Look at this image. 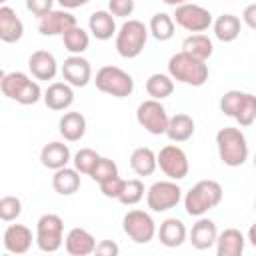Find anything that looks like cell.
<instances>
[{"label": "cell", "mask_w": 256, "mask_h": 256, "mask_svg": "<svg viewBox=\"0 0 256 256\" xmlns=\"http://www.w3.org/2000/svg\"><path fill=\"white\" fill-rule=\"evenodd\" d=\"M208 74L210 72H208L206 60L194 58L184 50L172 54L168 60V76L186 86H194V88L204 86L208 80Z\"/></svg>", "instance_id": "obj_1"}, {"label": "cell", "mask_w": 256, "mask_h": 256, "mask_svg": "<svg viewBox=\"0 0 256 256\" xmlns=\"http://www.w3.org/2000/svg\"><path fill=\"white\" fill-rule=\"evenodd\" d=\"M216 148H218V156L222 164L230 168L242 166L250 154L246 134L234 126H224L216 132Z\"/></svg>", "instance_id": "obj_2"}, {"label": "cell", "mask_w": 256, "mask_h": 256, "mask_svg": "<svg viewBox=\"0 0 256 256\" xmlns=\"http://www.w3.org/2000/svg\"><path fill=\"white\" fill-rule=\"evenodd\" d=\"M222 186L216 180H200L196 182L184 196V210L188 216H204L208 210L216 208L222 202Z\"/></svg>", "instance_id": "obj_3"}, {"label": "cell", "mask_w": 256, "mask_h": 256, "mask_svg": "<svg viewBox=\"0 0 256 256\" xmlns=\"http://www.w3.org/2000/svg\"><path fill=\"white\" fill-rule=\"evenodd\" d=\"M220 112L234 118L240 128H248L256 120V96L252 92L228 90L220 98Z\"/></svg>", "instance_id": "obj_4"}, {"label": "cell", "mask_w": 256, "mask_h": 256, "mask_svg": "<svg viewBox=\"0 0 256 256\" xmlns=\"http://www.w3.org/2000/svg\"><path fill=\"white\" fill-rule=\"evenodd\" d=\"M0 92L22 104V106H30V104H36L40 98H42V88L36 80H32L28 74L24 72H8L2 80V86H0Z\"/></svg>", "instance_id": "obj_5"}, {"label": "cell", "mask_w": 256, "mask_h": 256, "mask_svg": "<svg viewBox=\"0 0 256 256\" xmlns=\"http://www.w3.org/2000/svg\"><path fill=\"white\" fill-rule=\"evenodd\" d=\"M116 52L122 58H136L142 54L148 42V28L140 20H126L116 30Z\"/></svg>", "instance_id": "obj_6"}, {"label": "cell", "mask_w": 256, "mask_h": 256, "mask_svg": "<svg viewBox=\"0 0 256 256\" xmlns=\"http://www.w3.org/2000/svg\"><path fill=\"white\" fill-rule=\"evenodd\" d=\"M94 84L100 92L108 94V96H114V98H128L132 92H134V78L118 68V66H102L96 76H94Z\"/></svg>", "instance_id": "obj_7"}, {"label": "cell", "mask_w": 256, "mask_h": 256, "mask_svg": "<svg viewBox=\"0 0 256 256\" xmlns=\"http://www.w3.org/2000/svg\"><path fill=\"white\" fill-rule=\"evenodd\" d=\"M36 246L42 252H56L64 244V220L58 214H42L36 222Z\"/></svg>", "instance_id": "obj_8"}, {"label": "cell", "mask_w": 256, "mask_h": 256, "mask_svg": "<svg viewBox=\"0 0 256 256\" xmlns=\"http://www.w3.org/2000/svg\"><path fill=\"white\" fill-rule=\"evenodd\" d=\"M182 200V188L176 180H158L146 190V204L152 212H166L178 206Z\"/></svg>", "instance_id": "obj_9"}, {"label": "cell", "mask_w": 256, "mask_h": 256, "mask_svg": "<svg viewBox=\"0 0 256 256\" xmlns=\"http://www.w3.org/2000/svg\"><path fill=\"white\" fill-rule=\"evenodd\" d=\"M174 24H178L180 28H184L186 32H206L212 26V14L210 10H206L204 6L192 4V2H184L180 6L174 8L172 14Z\"/></svg>", "instance_id": "obj_10"}, {"label": "cell", "mask_w": 256, "mask_h": 256, "mask_svg": "<svg viewBox=\"0 0 256 256\" xmlns=\"http://www.w3.org/2000/svg\"><path fill=\"white\" fill-rule=\"evenodd\" d=\"M124 234L136 244H148L156 236V222L144 210H128L122 218Z\"/></svg>", "instance_id": "obj_11"}, {"label": "cell", "mask_w": 256, "mask_h": 256, "mask_svg": "<svg viewBox=\"0 0 256 256\" xmlns=\"http://www.w3.org/2000/svg\"><path fill=\"white\" fill-rule=\"evenodd\" d=\"M156 168H160L164 172V176H168L170 180H182L188 176L190 162H188L186 152L180 146L166 144L156 154Z\"/></svg>", "instance_id": "obj_12"}, {"label": "cell", "mask_w": 256, "mask_h": 256, "mask_svg": "<svg viewBox=\"0 0 256 256\" xmlns=\"http://www.w3.org/2000/svg\"><path fill=\"white\" fill-rule=\"evenodd\" d=\"M136 122L150 134L154 136H160L166 132V126H168V114H166V108L162 106L160 100H154V98H148L144 102L138 104L136 108Z\"/></svg>", "instance_id": "obj_13"}, {"label": "cell", "mask_w": 256, "mask_h": 256, "mask_svg": "<svg viewBox=\"0 0 256 256\" xmlns=\"http://www.w3.org/2000/svg\"><path fill=\"white\" fill-rule=\"evenodd\" d=\"M62 78L72 88H84L92 80V66L82 54H70L60 66Z\"/></svg>", "instance_id": "obj_14"}, {"label": "cell", "mask_w": 256, "mask_h": 256, "mask_svg": "<svg viewBox=\"0 0 256 256\" xmlns=\"http://www.w3.org/2000/svg\"><path fill=\"white\" fill-rule=\"evenodd\" d=\"M76 26V16L70 10H50L38 18V32L42 36H62L68 28Z\"/></svg>", "instance_id": "obj_15"}, {"label": "cell", "mask_w": 256, "mask_h": 256, "mask_svg": "<svg viewBox=\"0 0 256 256\" xmlns=\"http://www.w3.org/2000/svg\"><path fill=\"white\" fill-rule=\"evenodd\" d=\"M2 242H4V248L10 254H26L32 248L34 236H32V230L24 224H10L4 230Z\"/></svg>", "instance_id": "obj_16"}, {"label": "cell", "mask_w": 256, "mask_h": 256, "mask_svg": "<svg viewBox=\"0 0 256 256\" xmlns=\"http://www.w3.org/2000/svg\"><path fill=\"white\" fill-rule=\"evenodd\" d=\"M28 70L34 80H54V76L58 74V62L52 52L36 50L28 58Z\"/></svg>", "instance_id": "obj_17"}, {"label": "cell", "mask_w": 256, "mask_h": 256, "mask_svg": "<svg viewBox=\"0 0 256 256\" xmlns=\"http://www.w3.org/2000/svg\"><path fill=\"white\" fill-rule=\"evenodd\" d=\"M42 100L46 104V108L54 110V112H62L68 110L74 102V88L66 82H52L44 92H42Z\"/></svg>", "instance_id": "obj_18"}, {"label": "cell", "mask_w": 256, "mask_h": 256, "mask_svg": "<svg viewBox=\"0 0 256 256\" xmlns=\"http://www.w3.org/2000/svg\"><path fill=\"white\" fill-rule=\"evenodd\" d=\"M24 36V22L10 6H0V42L16 44Z\"/></svg>", "instance_id": "obj_19"}, {"label": "cell", "mask_w": 256, "mask_h": 256, "mask_svg": "<svg viewBox=\"0 0 256 256\" xmlns=\"http://www.w3.org/2000/svg\"><path fill=\"white\" fill-rule=\"evenodd\" d=\"M96 238L86 228H72L64 236V248L70 256H88L94 254Z\"/></svg>", "instance_id": "obj_20"}, {"label": "cell", "mask_w": 256, "mask_h": 256, "mask_svg": "<svg viewBox=\"0 0 256 256\" xmlns=\"http://www.w3.org/2000/svg\"><path fill=\"white\" fill-rule=\"evenodd\" d=\"M70 160H72V154H70L68 144H64V142L54 140V142L44 144L40 150V162L48 170H58L62 166H68Z\"/></svg>", "instance_id": "obj_21"}, {"label": "cell", "mask_w": 256, "mask_h": 256, "mask_svg": "<svg viewBox=\"0 0 256 256\" xmlns=\"http://www.w3.org/2000/svg\"><path fill=\"white\" fill-rule=\"evenodd\" d=\"M58 132L66 142H78L86 134V118L82 112H64L58 120Z\"/></svg>", "instance_id": "obj_22"}, {"label": "cell", "mask_w": 256, "mask_h": 256, "mask_svg": "<svg viewBox=\"0 0 256 256\" xmlns=\"http://www.w3.org/2000/svg\"><path fill=\"white\" fill-rule=\"evenodd\" d=\"M160 244H164L166 248H178L184 244L188 232L186 226L180 218H166L164 222H160V228L156 230Z\"/></svg>", "instance_id": "obj_23"}, {"label": "cell", "mask_w": 256, "mask_h": 256, "mask_svg": "<svg viewBox=\"0 0 256 256\" xmlns=\"http://www.w3.org/2000/svg\"><path fill=\"white\" fill-rule=\"evenodd\" d=\"M216 236H218L216 224H214L210 218L198 216L196 224H194L192 230H190V242H192V246H194L196 250H208V248L214 246Z\"/></svg>", "instance_id": "obj_24"}, {"label": "cell", "mask_w": 256, "mask_h": 256, "mask_svg": "<svg viewBox=\"0 0 256 256\" xmlns=\"http://www.w3.org/2000/svg\"><path fill=\"white\" fill-rule=\"evenodd\" d=\"M246 238L236 228H226L216 236V254L218 256H242Z\"/></svg>", "instance_id": "obj_25"}, {"label": "cell", "mask_w": 256, "mask_h": 256, "mask_svg": "<svg viewBox=\"0 0 256 256\" xmlns=\"http://www.w3.org/2000/svg\"><path fill=\"white\" fill-rule=\"evenodd\" d=\"M194 130H196V122L190 114H184V112H178L174 116H168V126H166V136L172 140V142H186L194 136Z\"/></svg>", "instance_id": "obj_26"}, {"label": "cell", "mask_w": 256, "mask_h": 256, "mask_svg": "<svg viewBox=\"0 0 256 256\" xmlns=\"http://www.w3.org/2000/svg\"><path fill=\"white\" fill-rule=\"evenodd\" d=\"M88 30L96 40H110L116 34V20L108 10H96L88 18Z\"/></svg>", "instance_id": "obj_27"}, {"label": "cell", "mask_w": 256, "mask_h": 256, "mask_svg": "<svg viewBox=\"0 0 256 256\" xmlns=\"http://www.w3.org/2000/svg\"><path fill=\"white\" fill-rule=\"evenodd\" d=\"M52 188L60 196H72L80 190V172L70 166H62L54 170L52 176Z\"/></svg>", "instance_id": "obj_28"}, {"label": "cell", "mask_w": 256, "mask_h": 256, "mask_svg": "<svg viewBox=\"0 0 256 256\" xmlns=\"http://www.w3.org/2000/svg\"><path fill=\"white\" fill-rule=\"evenodd\" d=\"M212 28H214L216 40L228 44V42H234V40L240 36L242 22H240V18L234 16V14H222V16H218L216 20H212Z\"/></svg>", "instance_id": "obj_29"}, {"label": "cell", "mask_w": 256, "mask_h": 256, "mask_svg": "<svg viewBox=\"0 0 256 256\" xmlns=\"http://www.w3.org/2000/svg\"><path fill=\"white\" fill-rule=\"evenodd\" d=\"M130 168L138 176H152L156 172V154L148 146H138L130 154Z\"/></svg>", "instance_id": "obj_30"}, {"label": "cell", "mask_w": 256, "mask_h": 256, "mask_svg": "<svg viewBox=\"0 0 256 256\" xmlns=\"http://www.w3.org/2000/svg\"><path fill=\"white\" fill-rule=\"evenodd\" d=\"M182 50L188 52L190 56L194 58H200V60H208L212 54H214V44L212 40L202 34V32H196V34H190L182 40Z\"/></svg>", "instance_id": "obj_31"}, {"label": "cell", "mask_w": 256, "mask_h": 256, "mask_svg": "<svg viewBox=\"0 0 256 256\" xmlns=\"http://www.w3.org/2000/svg\"><path fill=\"white\" fill-rule=\"evenodd\" d=\"M174 20L170 14L166 12H156L152 18H150V24H148V34H152V38H156L158 42H166L174 36Z\"/></svg>", "instance_id": "obj_32"}, {"label": "cell", "mask_w": 256, "mask_h": 256, "mask_svg": "<svg viewBox=\"0 0 256 256\" xmlns=\"http://www.w3.org/2000/svg\"><path fill=\"white\" fill-rule=\"evenodd\" d=\"M174 92V80L168 74H150L146 80V94L154 100H164Z\"/></svg>", "instance_id": "obj_33"}, {"label": "cell", "mask_w": 256, "mask_h": 256, "mask_svg": "<svg viewBox=\"0 0 256 256\" xmlns=\"http://www.w3.org/2000/svg\"><path fill=\"white\" fill-rule=\"evenodd\" d=\"M62 42H64V48L70 52V54H84L90 46V36L84 28H80L78 24L68 28L64 34H62Z\"/></svg>", "instance_id": "obj_34"}, {"label": "cell", "mask_w": 256, "mask_h": 256, "mask_svg": "<svg viewBox=\"0 0 256 256\" xmlns=\"http://www.w3.org/2000/svg\"><path fill=\"white\" fill-rule=\"evenodd\" d=\"M142 198H144V184H142V180L132 178V180H124L122 190H120V194H118L116 200L120 204H124V206H134Z\"/></svg>", "instance_id": "obj_35"}, {"label": "cell", "mask_w": 256, "mask_h": 256, "mask_svg": "<svg viewBox=\"0 0 256 256\" xmlns=\"http://www.w3.org/2000/svg\"><path fill=\"white\" fill-rule=\"evenodd\" d=\"M98 158H100V154H98L96 150H92V148H80V150L72 156V164H74V168H76L80 174L90 176V172H92V168L96 166Z\"/></svg>", "instance_id": "obj_36"}, {"label": "cell", "mask_w": 256, "mask_h": 256, "mask_svg": "<svg viewBox=\"0 0 256 256\" xmlns=\"http://www.w3.org/2000/svg\"><path fill=\"white\" fill-rule=\"evenodd\" d=\"M22 214V202L18 196H2L0 198V220L4 222H14Z\"/></svg>", "instance_id": "obj_37"}, {"label": "cell", "mask_w": 256, "mask_h": 256, "mask_svg": "<svg viewBox=\"0 0 256 256\" xmlns=\"http://www.w3.org/2000/svg\"><path fill=\"white\" fill-rule=\"evenodd\" d=\"M116 174H118L116 162L110 160V158H106V156H100L98 162H96V166H94L92 172H90V178H92L94 182H102V180H106V178H110V176H116Z\"/></svg>", "instance_id": "obj_38"}, {"label": "cell", "mask_w": 256, "mask_h": 256, "mask_svg": "<svg viewBox=\"0 0 256 256\" xmlns=\"http://www.w3.org/2000/svg\"><path fill=\"white\" fill-rule=\"evenodd\" d=\"M122 184H124V178H120L118 174H116V176H110V178H106V180H102V182H98L102 196L114 198V200L118 198V194H120V190H122Z\"/></svg>", "instance_id": "obj_39"}, {"label": "cell", "mask_w": 256, "mask_h": 256, "mask_svg": "<svg viewBox=\"0 0 256 256\" xmlns=\"http://www.w3.org/2000/svg\"><path fill=\"white\" fill-rule=\"evenodd\" d=\"M134 8H136L134 0H108V12L112 16H118V18L132 16Z\"/></svg>", "instance_id": "obj_40"}, {"label": "cell", "mask_w": 256, "mask_h": 256, "mask_svg": "<svg viewBox=\"0 0 256 256\" xmlns=\"http://www.w3.org/2000/svg\"><path fill=\"white\" fill-rule=\"evenodd\" d=\"M26 8L32 16L40 18L54 8V0H26Z\"/></svg>", "instance_id": "obj_41"}, {"label": "cell", "mask_w": 256, "mask_h": 256, "mask_svg": "<svg viewBox=\"0 0 256 256\" xmlns=\"http://www.w3.org/2000/svg\"><path fill=\"white\" fill-rule=\"evenodd\" d=\"M94 252L100 254V256H116L120 252L118 244L112 242V240H100L96 246H94Z\"/></svg>", "instance_id": "obj_42"}, {"label": "cell", "mask_w": 256, "mask_h": 256, "mask_svg": "<svg viewBox=\"0 0 256 256\" xmlns=\"http://www.w3.org/2000/svg\"><path fill=\"white\" fill-rule=\"evenodd\" d=\"M240 22H244L250 30L256 28V4H254V2L248 4V6L244 8V12H242V20H240Z\"/></svg>", "instance_id": "obj_43"}, {"label": "cell", "mask_w": 256, "mask_h": 256, "mask_svg": "<svg viewBox=\"0 0 256 256\" xmlns=\"http://www.w3.org/2000/svg\"><path fill=\"white\" fill-rule=\"evenodd\" d=\"M64 10H74V8H82L86 6L90 0H56Z\"/></svg>", "instance_id": "obj_44"}, {"label": "cell", "mask_w": 256, "mask_h": 256, "mask_svg": "<svg viewBox=\"0 0 256 256\" xmlns=\"http://www.w3.org/2000/svg\"><path fill=\"white\" fill-rule=\"evenodd\" d=\"M162 2H164L166 6H174V8H176V6H180V4H184V2H188V0H162Z\"/></svg>", "instance_id": "obj_45"}, {"label": "cell", "mask_w": 256, "mask_h": 256, "mask_svg": "<svg viewBox=\"0 0 256 256\" xmlns=\"http://www.w3.org/2000/svg\"><path fill=\"white\" fill-rule=\"evenodd\" d=\"M248 240H250L252 246H256V240H254V226H250V230H248Z\"/></svg>", "instance_id": "obj_46"}, {"label": "cell", "mask_w": 256, "mask_h": 256, "mask_svg": "<svg viewBox=\"0 0 256 256\" xmlns=\"http://www.w3.org/2000/svg\"><path fill=\"white\" fill-rule=\"evenodd\" d=\"M4 76H6V72L0 68V86H2V80H4Z\"/></svg>", "instance_id": "obj_47"}, {"label": "cell", "mask_w": 256, "mask_h": 256, "mask_svg": "<svg viewBox=\"0 0 256 256\" xmlns=\"http://www.w3.org/2000/svg\"><path fill=\"white\" fill-rule=\"evenodd\" d=\"M6 2H8V0H0V6H4V4H6Z\"/></svg>", "instance_id": "obj_48"}]
</instances>
